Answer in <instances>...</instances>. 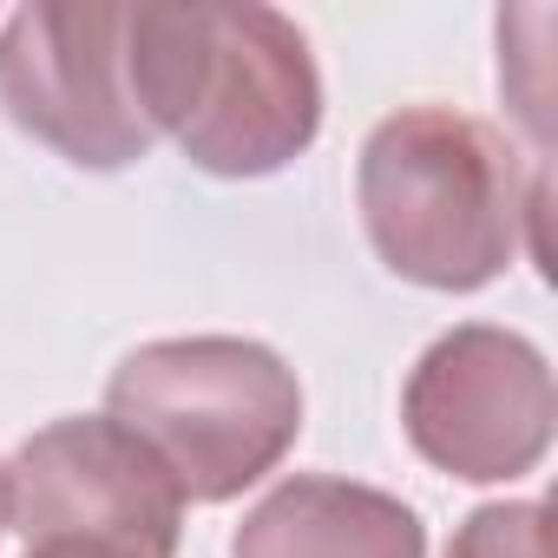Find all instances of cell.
Listing matches in <instances>:
<instances>
[{"label":"cell","mask_w":558,"mask_h":558,"mask_svg":"<svg viewBox=\"0 0 558 558\" xmlns=\"http://www.w3.org/2000/svg\"><path fill=\"white\" fill-rule=\"evenodd\" d=\"M0 532H8V506H0Z\"/></svg>","instance_id":"obj_10"},{"label":"cell","mask_w":558,"mask_h":558,"mask_svg":"<svg viewBox=\"0 0 558 558\" xmlns=\"http://www.w3.org/2000/svg\"><path fill=\"white\" fill-rule=\"evenodd\" d=\"M551 362L499 323H460L421 349L401 388L408 447L466 486H499L551 453Z\"/></svg>","instance_id":"obj_5"},{"label":"cell","mask_w":558,"mask_h":558,"mask_svg":"<svg viewBox=\"0 0 558 558\" xmlns=\"http://www.w3.org/2000/svg\"><path fill=\"white\" fill-rule=\"evenodd\" d=\"M230 558H427V525L381 486L290 473L243 512Z\"/></svg>","instance_id":"obj_7"},{"label":"cell","mask_w":558,"mask_h":558,"mask_svg":"<svg viewBox=\"0 0 558 558\" xmlns=\"http://www.w3.org/2000/svg\"><path fill=\"white\" fill-rule=\"evenodd\" d=\"M27 558H132V551H112V545H27Z\"/></svg>","instance_id":"obj_9"},{"label":"cell","mask_w":558,"mask_h":558,"mask_svg":"<svg viewBox=\"0 0 558 558\" xmlns=\"http://www.w3.org/2000/svg\"><path fill=\"white\" fill-rule=\"evenodd\" d=\"M355 204L388 276L473 296L532 243L545 178L525 171L499 125L453 106H401L362 138Z\"/></svg>","instance_id":"obj_2"},{"label":"cell","mask_w":558,"mask_h":558,"mask_svg":"<svg viewBox=\"0 0 558 558\" xmlns=\"http://www.w3.org/2000/svg\"><path fill=\"white\" fill-rule=\"evenodd\" d=\"M447 558H551L545 499H493L453 525Z\"/></svg>","instance_id":"obj_8"},{"label":"cell","mask_w":558,"mask_h":558,"mask_svg":"<svg viewBox=\"0 0 558 558\" xmlns=\"http://www.w3.org/2000/svg\"><path fill=\"white\" fill-rule=\"evenodd\" d=\"M132 99L210 178H269L323 132V73L303 27L256 0L125 8Z\"/></svg>","instance_id":"obj_1"},{"label":"cell","mask_w":558,"mask_h":558,"mask_svg":"<svg viewBox=\"0 0 558 558\" xmlns=\"http://www.w3.org/2000/svg\"><path fill=\"white\" fill-rule=\"evenodd\" d=\"M0 106L80 171L151 158V125L132 99L119 0H34L0 21Z\"/></svg>","instance_id":"obj_4"},{"label":"cell","mask_w":558,"mask_h":558,"mask_svg":"<svg viewBox=\"0 0 558 558\" xmlns=\"http://www.w3.org/2000/svg\"><path fill=\"white\" fill-rule=\"evenodd\" d=\"M106 421L171 473L184 506H223L290 460L303 381L250 336H165L112 368Z\"/></svg>","instance_id":"obj_3"},{"label":"cell","mask_w":558,"mask_h":558,"mask_svg":"<svg viewBox=\"0 0 558 558\" xmlns=\"http://www.w3.org/2000/svg\"><path fill=\"white\" fill-rule=\"evenodd\" d=\"M0 506L27 545H112L132 558H178L184 499L171 473L106 414H66L14 447Z\"/></svg>","instance_id":"obj_6"}]
</instances>
